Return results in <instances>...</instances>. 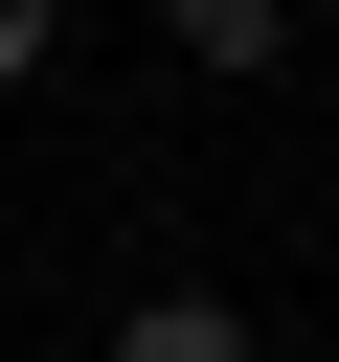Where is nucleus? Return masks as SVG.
Wrapping results in <instances>:
<instances>
[{"instance_id": "f257e3e1", "label": "nucleus", "mask_w": 339, "mask_h": 362, "mask_svg": "<svg viewBox=\"0 0 339 362\" xmlns=\"http://www.w3.org/2000/svg\"><path fill=\"white\" fill-rule=\"evenodd\" d=\"M90 362H249V317H226V294H136Z\"/></svg>"}, {"instance_id": "f03ea898", "label": "nucleus", "mask_w": 339, "mask_h": 362, "mask_svg": "<svg viewBox=\"0 0 339 362\" xmlns=\"http://www.w3.org/2000/svg\"><path fill=\"white\" fill-rule=\"evenodd\" d=\"M158 23H181L203 68H271V23H294V0H158Z\"/></svg>"}, {"instance_id": "7ed1b4c3", "label": "nucleus", "mask_w": 339, "mask_h": 362, "mask_svg": "<svg viewBox=\"0 0 339 362\" xmlns=\"http://www.w3.org/2000/svg\"><path fill=\"white\" fill-rule=\"evenodd\" d=\"M23 68H45V0H0V90H23Z\"/></svg>"}]
</instances>
